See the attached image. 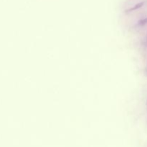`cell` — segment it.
Returning <instances> with one entry per match:
<instances>
[{
  "label": "cell",
  "mask_w": 147,
  "mask_h": 147,
  "mask_svg": "<svg viewBox=\"0 0 147 147\" xmlns=\"http://www.w3.org/2000/svg\"><path fill=\"white\" fill-rule=\"evenodd\" d=\"M144 4V2L138 3V4H136V5L134 6L133 7H131V8H130V9H129L126 10V12H129V11H134V10L138 9L141 8L142 7H143Z\"/></svg>",
  "instance_id": "6da1fadb"
},
{
  "label": "cell",
  "mask_w": 147,
  "mask_h": 147,
  "mask_svg": "<svg viewBox=\"0 0 147 147\" xmlns=\"http://www.w3.org/2000/svg\"><path fill=\"white\" fill-rule=\"evenodd\" d=\"M146 24H147V17L139 20L137 23V25L139 26V27H143V26L146 25Z\"/></svg>",
  "instance_id": "7a4b0ae2"
}]
</instances>
